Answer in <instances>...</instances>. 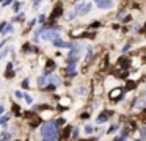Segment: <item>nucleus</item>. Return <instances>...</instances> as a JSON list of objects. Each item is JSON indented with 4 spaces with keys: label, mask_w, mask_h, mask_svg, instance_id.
<instances>
[{
    "label": "nucleus",
    "mask_w": 146,
    "mask_h": 141,
    "mask_svg": "<svg viewBox=\"0 0 146 141\" xmlns=\"http://www.w3.org/2000/svg\"><path fill=\"white\" fill-rule=\"evenodd\" d=\"M93 132H94V127H93V125H86L85 127V133H93Z\"/></svg>",
    "instance_id": "obj_32"
},
{
    "label": "nucleus",
    "mask_w": 146,
    "mask_h": 141,
    "mask_svg": "<svg viewBox=\"0 0 146 141\" xmlns=\"http://www.w3.org/2000/svg\"><path fill=\"white\" fill-rule=\"evenodd\" d=\"M80 118H82V119H86V118H90V113H83V115H80Z\"/></svg>",
    "instance_id": "obj_38"
},
{
    "label": "nucleus",
    "mask_w": 146,
    "mask_h": 141,
    "mask_svg": "<svg viewBox=\"0 0 146 141\" xmlns=\"http://www.w3.org/2000/svg\"><path fill=\"white\" fill-rule=\"evenodd\" d=\"M91 3H86V5L85 6H83V9H82V11H80V14L79 16H85V14H88V13H90V9H91Z\"/></svg>",
    "instance_id": "obj_14"
},
{
    "label": "nucleus",
    "mask_w": 146,
    "mask_h": 141,
    "mask_svg": "<svg viewBox=\"0 0 146 141\" xmlns=\"http://www.w3.org/2000/svg\"><path fill=\"white\" fill-rule=\"evenodd\" d=\"M108 99H111L113 102H121L124 99V89L123 88H115L108 93Z\"/></svg>",
    "instance_id": "obj_2"
},
{
    "label": "nucleus",
    "mask_w": 146,
    "mask_h": 141,
    "mask_svg": "<svg viewBox=\"0 0 146 141\" xmlns=\"http://www.w3.org/2000/svg\"><path fill=\"white\" fill-rule=\"evenodd\" d=\"M24 96H25V94H22V93H21V91H17V89L14 91V97H16L17 100H19V99H22Z\"/></svg>",
    "instance_id": "obj_29"
},
{
    "label": "nucleus",
    "mask_w": 146,
    "mask_h": 141,
    "mask_svg": "<svg viewBox=\"0 0 146 141\" xmlns=\"http://www.w3.org/2000/svg\"><path fill=\"white\" fill-rule=\"evenodd\" d=\"M22 50H24L25 53H29V52H30V53H33V52H36V53H38V52H39V50L36 49L35 46H32L30 42H25V44H24V46H22Z\"/></svg>",
    "instance_id": "obj_5"
},
{
    "label": "nucleus",
    "mask_w": 146,
    "mask_h": 141,
    "mask_svg": "<svg viewBox=\"0 0 146 141\" xmlns=\"http://www.w3.org/2000/svg\"><path fill=\"white\" fill-rule=\"evenodd\" d=\"M5 42H7V39H5V41H2V42H0V49H2V47L5 46Z\"/></svg>",
    "instance_id": "obj_42"
},
{
    "label": "nucleus",
    "mask_w": 146,
    "mask_h": 141,
    "mask_svg": "<svg viewBox=\"0 0 146 141\" xmlns=\"http://www.w3.org/2000/svg\"><path fill=\"white\" fill-rule=\"evenodd\" d=\"M96 5H98V8H101V9H110L115 3L113 2H98Z\"/></svg>",
    "instance_id": "obj_7"
},
{
    "label": "nucleus",
    "mask_w": 146,
    "mask_h": 141,
    "mask_svg": "<svg viewBox=\"0 0 146 141\" xmlns=\"http://www.w3.org/2000/svg\"><path fill=\"white\" fill-rule=\"evenodd\" d=\"M61 14H63V3L58 2V3H55L54 9H52V13H50V21H55V19L60 17Z\"/></svg>",
    "instance_id": "obj_3"
},
{
    "label": "nucleus",
    "mask_w": 146,
    "mask_h": 141,
    "mask_svg": "<svg viewBox=\"0 0 146 141\" xmlns=\"http://www.w3.org/2000/svg\"><path fill=\"white\" fill-rule=\"evenodd\" d=\"M79 38H86V39H94L96 38V31H85V33H80Z\"/></svg>",
    "instance_id": "obj_10"
},
{
    "label": "nucleus",
    "mask_w": 146,
    "mask_h": 141,
    "mask_svg": "<svg viewBox=\"0 0 146 141\" xmlns=\"http://www.w3.org/2000/svg\"><path fill=\"white\" fill-rule=\"evenodd\" d=\"M8 119H10V116H2V118H0V125H2V127H5L7 128V122H8Z\"/></svg>",
    "instance_id": "obj_19"
},
{
    "label": "nucleus",
    "mask_w": 146,
    "mask_h": 141,
    "mask_svg": "<svg viewBox=\"0 0 146 141\" xmlns=\"http://www.w3.org/2000/svg\"><path fill=\"white\" fill-rule=\"evenodd\" d=\"M91 58H93V49H91V47H86V61H91Z\"/></svg>",
    "instance_id": "obj_18"
},
{
    "label": "nucleus",
    "mask_w": 146,
    "mask_h": 141,
    "mask_svg": "<svg viewBox=\"0 0 146 141\" xmlns=\"http://www.w3.org/2000/svg\"><path fill=\"white\" fill-rule=\"evenodd\" d=\"M76 94H77V96H86V94H88V88L80 85V86L76 88Z\"/></svg>",
    "instance_id": "obj_8"
},
{
    "label": "nucleus",
    "mask_w": 146,
    "mask_h": 141,
    "mask_svg": "<svg viewBox=\"0 0 146 141\" xmlns=\"http://www.w3.org/2000/svg\"><path fill=\"white\" fill-rule=\"evenodd\" d=\"M71 128H72V127H71V125H68V127L63 130V136H61V138H64V140H68L69 136H72V133H71Z\"/></svg>",
    "instance_id": "obj_13"
},
{
    "label": "nucleus",
    "mask_w": 146,
    "mask_h": 141,
    "mask_svg": "<svg viewBox=\"0 0 146 141\" xmlns=\"http://www.w3.org/2000/svg\"><path fill=\"white\" fill-rule=\"evenodd\" d=\"M3 113H5V108H3V107H2V105H0V116L3 115Z\"/></svg>",
    "instance_id": "obj_40"
},
{
    "label": "nucleus",
    "mask_w": 146,
    "mask_h": 141,
    "mask_svg": "<svg viewBox=\"0 0 146 141\" xmlns=\"http://www.w3.org/2000/svg\"><path fill=\"white\" fill-rule=\"evenodd\" d=\"M14 74H16V72L13 71V64L8 63V64H7V72H5V78H13Z\"/></svg>",
    "instance_id": "obj_6"
},
{
    "label": "nucleus",
    "mask_w": 146,
    "mask_h": 141,
    "mask_svg": "<svg viewBox=\"0 0 146 141\" xmlns=\"http://www.w3.org/2000/svg\"><path fill=\"white\" fill-rule=\"evenodd\" d=\"M10 5H11L10 0H7V2H2V6H3V8H5V6H10Z\"/></svg>",
    "instance_id": "obj_37"
},
{
    "label": "nucleus",
    "mask_w": 146,
    "mask_h": 141,
    "mask_svg": "<svg viewBox=\"0 0 146 141\" xmlns=\"http://www.w3.org/2000/svg\"><path fill=\"white\" fill-rule=\"evenodd\" d=\"M143 116H145V118H146V108L143 110V113H141V118H143Z\"/></svg>",
    "instance_id": "obj_43"
},
{
    "label": "nucleus",
    "mask_w": 146,
    "mask_h": 141,
    "mask_svg": "<svg viewBox=\"0 0 146 141\" xmlns=\"http://www.w3.org/2000/svg\"><path fill=\"white\" fill-rule=\"evenodd\" d=\"M54 133H58V124L57 122H46V124H42L41 127V136L46 138L49 136V135H54Z\"/></svg>",
    "instance_id": "obj_1"
},
{
    "label": "nucleus",
    "mask_w": 146,
    "mask_h": 141,
    "mask_svg": "<svg viewBox=\"0 0 146 141\" xmlns=\"http://www.w3.org/2000/svg\"><path fill=\"white\" fill-rule=\"evenodd\" d=\"M55 89H57V86L50 83V85H47V86H46V88H42L41 91H55Z\"/></svg>",
    "instance_id": "obj_25"
},
{
    "label": "nucleus",
    "mask_w": 146,
    "mask_h": 141,
    "mask_svg": "<svg viewBox=\"0 0 146 141\" xmlns=\"http://www.w3.org/2000/svg\"><path fill=\"white\" fill-rule=\"evenodd\" d=\"M13 31H14V28H13V25H11V24H8V27H7V28H5V31H3V33H2V34H5V36H7V34H8V33H13Z\"/></svg>",
    "instance_id": "obj_22"
},
{
    "label": "nucleus",
    "mask_w": 146,
    "mask_h": 141,
    "mask_svg": "<svg viewBox=\"0 0 146 141\" xmlns=\"http://www.w3.org/2000/svg\"><path fill=\"white\" fill-rule=\"evenodd\" d=\"M135 88H137V81L127 80V81H126V88H124V91H130V89H135Z\"/></svg>",
    "instance_id": "obj_11"
},
{
    "label": "nucleus",
    "mask_w": 146,
    "mask_h": 141,
    "mask_svg": "<svg viewBox=\"0 0 146 141\" xmlns=\"http://www.w3.org/2000/svg\"><path fill=\"white\" fill-rule=\"evenodd\" d=\"M36 81H38V86L41 88V89H42V88H46V81H47V80H46L44 75H39L38 80H36Z\"/></svg>",
    "instance_id": "obj_12"
},
{
    "label": "nucleus",
    "mask_w": 146,
    "mask_h": 141,
    "mask_svg": "<svg viewBox=\"0 0 146 141\" xmlns=\"http://www.w3.org/2000/svg\"><path fill=\"white\" fill-rule=\"evenodd\" d=\"M11 50H13V47H5V49H3V50H2V52H0V60H3V58H5V56H7V55H8V53H10V52H11Z\"/></svg>",
    "instance_id": "obj_15"
},
{
    "label": "nucleus",
    "mask_w": 146,
    "mask_h": 141,
    "mask_svg": "<svg viewBox=\"0 0 146 141\" xmlns=\"http://www.w3.org/2000/svg\"><path fill=\"white\" fill-rule=\"evenodd\" d=\"M118 128H119V124H113V125L110 127V130H108V133H113V132L118 130Z\"/></svg>",
    "instance_id": "obj_31"
},
{
    "label": "nucleus",
    "mask_w": 146,
    "mask_h": 141,
    "mask_svg": "<svg viewBox=\"0 0 146 141\" xmlns=\"http://www.w3.org/2000/svg\"><path fill=\"white\" fill-rule=\"evenodd\" d=\"M101 22H99V21H94V22H91V24H90V28H91V30H93V28H98V27H101Z\"/></svg>",
    "instance_id": "obj_27"
},
{
    "label": "nucleus",
    "mask_w": 146,
    "mask_h": 141,
    "mask_svg": "<svg viewBox=\"0 0 146 141\" xmlns=\"http://www.w3.org/2000/svg\"><path fill=\"white\" fill-rule=\"evenodd\" d=\"M21 111H22V110H21V107L17 105V103H13V113H14V115L19 116V115H21Z\"/></svg>",
    "instance_id": "obj_21"
},
{
    "label": "nucleus",
    "mask_w": 146,
    "mask_h": 141,
    "mask_svg": "<svg viewBox=\"0 0 146 141\" xmlns=\"http://www.w3.org/2000/svg\"><path fill=\"white\" fill-rule=\"evenodd\" d=\"M24 99H25V102L29 103V105H32V103H33V97L30 96V94H25V96H24Z\"/></svg>",
    "instance_id": "obj_26"
},
{
    "label": "nucleus",
    "mask_w": 146,
    "mask_h": 141,
    "mask_svg": "<svg viewBox=\"0 0 146 141\" xmlns=\"http://www.w3.org/2000/svg\"><path fill=\"white\" fill-rule=\"evenodd\" d=\"M130 49H132V46H130V44H129V42H127V44H126V46H124V47H123V49H121V52H123V53H126V52H129V50H130Z\"/></svg>",
    "instance_id": "obj_30"
},
{
    "label": "nucleus",
    "mask_w": 146,
    "mask_h": 141,
    "mask_svg": "<svg viewBox=\"0 0 146 141\" xmlns=\"http://www.w3.org/2000/svg\"><path fill=\"white\" fill-rule=\"evenodd\" d=\"M36 22H38L36 19H33V21H30V22H29V28H33V27H35V24H36Z\"/></svg>",
    "instance_id": "obj_36"
},
{
    "label": "nucleus",
    "mask_w": 146,
    "mask_h": 141,
    "mask_svg": "<svg viewBox=\"0 0 146 141\" xmlns=\"http://www.w3.org/2000/svg\"><path fill=\"white\" fill-rule=\"evenodd\" d=\"M11 135L8 133V132H2V135H0V141H10Z\"/></svg>",
    "instance_id": "obj_17"
},
{
    "label": "nucleus",
    "mask_w": 146,
    "mask_h": 141,
    "mask_svg": "<svg viewBox=\"0 0 146 141\" xmlns=\"http://www.w3.org/2000/svg\"><path fill=\"white\" fill-rule=\"evenodd\" d=\"M13 8H14V11H19V8H21V3L19 2H17V3H13Z\"/></svg>",
    "instance_id": "obj_35"
},
{
    "label": "nucleus",
    "mask_w": 146,
    "mask_h": 141,
    "mask_svg": "<svg viewBox=\"0 0 146 141\" xmlns=\"http://www.w3.org/2000/svg\"><path fill=\"white\" fill-rule=\"evenodd\" d=\"M39 5H41V2H35L33 3V8H39Z\"/></svg>",
    "instance_id": "obj_39"
},
{
    "label": "nucleus",
    "mask_w": 146,
    "mask_h": 141,
    "mask_svg": "<svg viewBox=\"0 0 146 141\" xmlns=\"http://www.w3.org/2000/svg\"><path fill=\"white\" fill-rule=\"evenodd\" d=\"M60 138H58V133H54V135H49V136L42 138V141H58Z\"/></svg>",
    "instance_id": "obj_16"
},
{
    "label": "nucleus",
    "mask_w": 146,
    "mask_h": 141,
    "mask_svg": "<svg viewBox=\"0 0 146 141\" xmlns=\"http://www.w3.org/2000/svg\"><path fill=\"white\" fill-rule=\"evenodd\" d=\"M118 66H119L121 69H124V71H127V69L132 66V60L126 58V56H121V58L118 60Z\"/></svg>",
    "instance_id": "obj_4"
},
{
    "label": "nucleus",
    "mask_w": 146,
    "mask_h": 141,
    "mask_svg": "<svg viewBox=\"0 0 146 141\" xmlns=\"http://www.w3.org/2000/svg\"><path fill=\"white\" fill-rule=\"evenodd\" d=\"M46 19H47V16H46V14H41V16L38 17V22H41V24H44V22H46Z\"/></svg>",
    "instance_id": "obj_33"
},
{
    "label": "nucleus",
    "mask_w": 146,
    "mask_h": 141,
    "mask_svg": "<svg viewBox=\"0 0 146 141\" xmlns=\"http://www.w3.org/2000/svg\"><path fill=\"white\" fill-rule=\"evenodd\" d=\"M79 133H80V130H79V128H72V136H71V138H74V140H77V138H79Z\"/></svg>",
    "instance_id": "obj_28"
},
{
    "label": "nucleus",
    "mask_w": 146,
    "mask_h": 141,
    "mask_svg": "<svg viewBox=\"0 0 146 141\" xmlns=\"http://www.w3.org/2000/svg\"><path fill=\"white\" fill-rule=\"evenodd\" d=\"M22 88H24V89L30 88V78H29V77H27V78H24V80H22Z\"/></svg>",
    "instance_id": "obj_23"
},
{
    "label": "nucleus",
    "mask_w": 146,
    "mask_h": 141,
    "mask_svg": "<svg viewBox=\"0 0 146 141\" xmlns=\"http://www.w3.org/2000/svg\"><path fill=\"white\" fill-rule=\"evenodd\" d=\"M55 122H57V124H58V127H60V125H64V124H66V121H64V119H63V118H60V119H57V121H55Z\"/></svg>",
    "instance_id": "obj_34"
},
{
    "label": "nucleus",
    "mask_w": 146,
    "mask_h": 141,
    "mask_svg": "<svg viewBox=\"0 0 146 141\" xmlns=\"http://www.w3.org/2000/svg\"><path fill=\"white\" fill-rule=\"evenodd\" d=\"M130 19H132V17H130V16H126V19H124V21H123V22H129V21H130Z\"/></svg>",
    "instance_id": "obj_41"
},
{
    "label": "nucleus",
    "mask_w": 146,
    "mask_h": 141,
    "mask_svg": "<svg viewBox=\"0 0 146 141\" xmlns=\"http://www.w3.org/2000/svg\"><path fill=\"white\" fill-rule=\"evenodd\" d=\"M124 16H126V9H121V11H119V13H118V14H116V17L119 19V21H124V19H126V17H124Z\"/></svg>",
    "instance_id": "obj_24"
},
{
    "label": "nucleus",
    "mask_w": 146,
    "mask_h": 141,
    "mask_svg": "<svg viewBox=\"0 0 146 141\" xmlns=\"http://www.w3.org/2000/svg\"><path fill=\"white\" fill-rule=\"evenodd\" d=\"M50 83L55 85V86H60V85H61V77H60V75H57V74H54L50 77Z\"/></svg>",
    "instance_id": "obj_9"
},
{
    "label": "nucleus",
    "mask_w": 146,
    "mask_h": 141,
    "mask_svg": "<svg viewBox=\"0 0 146 141\" xmlns=\"http://www.w3.org/2000/svg\"><path fill=\"white\" fill-rule=\"evenodd\" d=\"M54 46L57 47V49H60V47H66V42H63V41H61V38H60V39L54 41Z\"/></svg>",
    "instance_id": "obj_20"
},
{
    "label": "nucleus",
    "mask_w": 146,
    "mask_h": 141,
    "mask_svg": "<svg viewBox=\"0 0 146 141\" xmlns=\"http://www.w3.org/2000/svg\"><path fill=\"white\" fill-rule=\"evenodd\" d=\"M135 141H143V140H141V138H140V140H135Z\"/></svg>",
    "instance_id": "obj_44"
}]
</instances>
